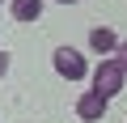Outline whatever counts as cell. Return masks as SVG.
I'll list each match as a JSON object with an SVG mask.
<instances>
[{
	"label": "cell",
	"mask_w": 127,
	"mask_h": 123,
	"mask_svg": "<svg viewBox=\"0 0 127 123\" xmlns=\"http://www.w3.org/2000/svg\"><path fill=\"white\" fill-rule=\"evenodd\" d=\"M106 106H110V98H106V93H97V89H89V93H81V98H76V119L97 123V119H106Z\"/></svg>",
	"instance_id": "obj_3"
},
{
	"label": "cell",
	"mask_w": 127,
	"mask_h": 123,
	"mask_svg": "<svg viewBox=\"0 0 127 123\" xmlns=\"http://www.w3.org/2000/svg\"><path fill=\"white\" fill-rule=\"evenodd\" d=\"M89 81H93V89H97V93L114 98V93H123V81H127V72L119 68V59H97V68L89 72Z\"/></svg>",
	"instance_id": "obj_1"
},
{
	"label": "cell",
	"mask_w": 127,
	"mask_h": 123,
	"mask_svg": "<svg viewBox=\"0 0 127 123\" xmlns=\"http://www.w3.org/2000/svg\"><path fill=\"white\" fill-rule=\"evenodd\" d=\"M110 55H114V59H119V68H123V72H127V38H123V42H114V51H110Z\"/></svg>",
	"instance_id": "obj_6"
},
{
	"label": "cell",
	"mask_w": 127,
	"mask_h": 123,
	"mask_svg": "<svg viewBox=\"0 0 127 123\" xmlns=\"http://www.w3.org/2000/svg\"><path fill=\"white\" fill-rule=\"evenodd\" d=\"M59 4H81V0H59Z\"/></svg>",
	"instance_id": "obj_8"
},
{
	"label": "cell",
	"mask_w": 127,
	"mask_h": 123,
	"mask_svg": "<svg viewBox=\"0 0 127 123\" xmlns=\"http://www.w3.org/2000/svg\"><path fill=\"white\" fill-rule=\"evenodd\" d=\"M9 72V51H0V77Z\"/></svg>",
	"instance_id": "obj_7"
},
{
	"label": "cell",
	"mask_w": 127,
	"mask_h": 123,
	"mask_svg": "<svg viewBox=\"0 0 127 123\" xmlns=\"http://www.w3.org/2000/svg\"><path fill=\"white\" fill-rule=\"evenodd\" d=\"M51 64H55V72H59L64 81H85V77H89V59H85L76 47H59V51L51 55Z\"/></svg>",
	"instance_id": "obj_2"
},
{
	"label": "cell",
	"mask_w": 127,
	"mask_h": 123,
	"mask_svg": "<svg viewBox=\"0 0 127 123\" xmlns=\"http://www.w3.org/2000/svg\"><path fill=\"white\" fill-rule=\"evenodd\" d=\"M114 42H119V34H114L110 26H93V30H89V51H93V55H110Z\"/></svg>",
	"instance_id": "obj_4"
},
{
	"label": "cell",
	"mask_w": 127,
	"mask_h": 123,
	"mask_svg": "<svg viewBox=\"0 0 127 123\" xmlns=\"http://www.w3.org/2000/svg\"><path fill=\"white\" fill-rule=\"evenodd\" d=\"M9 13H13V21L30 26V21H38V17H42V0H13Z\"/></svg>",
	"instance_id": "obj_5"
}]
</instances>
